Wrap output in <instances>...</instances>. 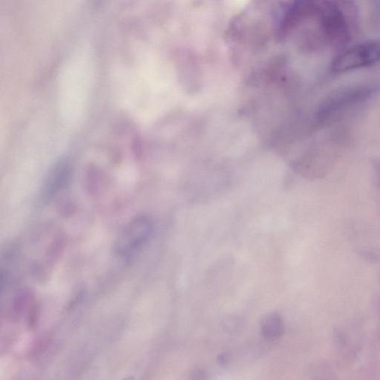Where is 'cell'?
<instances>
[{"mask_svg": "<svg viewBox=\"0 0 380 380\" xmlns=\"http://www.w3.org/2000/svg\"><path fill=\"white\" fill-rule=\"evenodd\" d=\"M380 62V42H367L346 49L333 60L331 70L346 72Z\"/></svg>", "mask_w": 380, "mask_h": 380, "instance_id": "1", "label": "cell"}, {"mask_svg": "<svg viewBox=\"0 0 380 380\" xmlns=\"http://www.w3.org/2000/svg\"><path fill=\"white\" fill-rule=\"evenodd\" d=\"M153 233L152 221L145 216L137 217L122 230L116 241V253L120 257L129 258L141 250Z\"/></svg>", "mask_w": 380, "mask_h": 380, "instance_id": "2", "label": "cell"}, {"mask_svg": "<svg viewBox=\"0 0 380 380\" xmlns=\"http://www.w3.org/2000/svg\"><path fill=\"white\" fill-rule=\"evenodd\" d=\"M322 30L325 37L335 45L346 44L348 26L343 11L334 2L319 6Z\"/></svg>", "mask_w": 380, "mask_h": 380, "instance_id": "3", "label": "cell"}, {"mask_svg": "<svg viewBox=\"0 0 380 380\" xmlns=\"http://www.w3.org/2000/svg\"><path fill=\"white\" fill-rule=\"evenodd\" d=\"M362 96H365V94L363 91L360 90H352L338 94L325 103L320 114L323 117L331 116L335 113L343 110L345 106L360 99Z\"/></svg>", "mask_w": 380, "mask_h": 380, "instance_id": "4", "label": "cell"}, {"mask_svg": "<svg viewBox=\"0 0 380 380\" xmlns=\"http://www.w3.org/2000/svg\"><path fill=\"white\" fill-rule=\"evenodd\" d=\"M260 325L263 336L270 341L280 338L284 331L283 319L276 312L265 315Z\"/></svg>", "mask_w": 380, "mask_h": 380, "instance_id": "5", "label": "cell"}, {"mask_svg": "<svg viewBox=\"0 0 380 380\" xmlns=\"http://www.w3.org/2000/svg\"><path fill=\"white\" fill-rule=\"evenodd\" d=\"M241 322L237 319H227L224 322V328L227 333H236L241 331Z\"/></svg>", "mask_w": 380, "mask_h": 380, "instance_id": "6", "label": "cell"}, {"mask_svg": "<svg viewBox=\"0 0 380 380\" xmlns=\"http://www.w3.org/2000/svg\"><path fill=\"white\" fill-rule=\"evenodd\" d=\"M192 380H205V373L201 371H197L194 374Z\"/></svg>", "mask_w": 380, "mask_h": 380, "instance_id": "7", "label": "cell"}, {"mask_svg": "<svg viewBox=\"0 0 380 380\" xmlns=\"http://www.w3.org/2000/svg\"><path fill=\"white\" fill-rule=\"evenodd\" d=\"M122 380H135L133 376H129Z\"/></svg>", "mask_w": 380, "mask_h": 380, "instance_id": "8", "label": "cell"}]
</instances>
